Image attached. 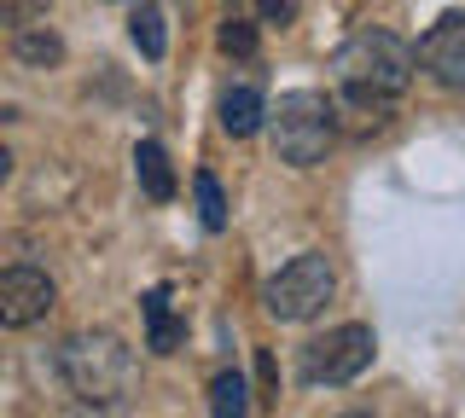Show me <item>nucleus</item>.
Wrapping results in <instances>:
<instances>
[{"mask_svg": "<svg viewBox=\"0 0 465 418\" xmlns=\"http://www.w3.org/2000/svg\"><path fill=\"white\" fill-rule=\"evenodd\" d=\"M419 70V47H407L401 35L390 30H355L338 53V82H343V99L355 111H372L384 122V105L407 93Z\"/></svg>", "mask_w": 465, "mask_h": 418, "instance_id": "1", "label": "nucleus"}, {"mask_svg": "<svg viewBox=\"0 0 465 418\" xmlns=\"http://www.w3.org/2000/svg\"><path fill=\"white\" fill-rule=\"evenodd\" d=\"M58 378L70 395L94 401V407H116L134 389V355L116 331H76V337L58 343Z\"/></svg>", "mask_w": 465, "mask_h": 418, "instance_id": "2", "label": "nucleus"}, {"mask_svg": "<svg viewBox=\"0 0 465 418\" xmlns=\"http://www.w3.org/2000/svg\"><path fill=\"white\" fill-rule=\"evenodd\" d=\"M268 117H273V146H280V157L291 169L326 163L331 140H338V111H331L326 93L291 88V93H280V105H273Z\"/></svg>", "mask_w": 465, "mask_h": 418, "instance_id": "3", "label": "nucleus"}, {"mask_svg": "<svg viewBox=\"0 0 465 418\" xmlns=\"http://www.w3.org/2000/svg\"><path fill=\"white\" fill-rule=\"evenodd\" d=\"M331 291H338V273H331V262L320 250H302V256H291V262L273 273L268 285H262V308H268L273 320L297 326V320H314V314L331 302Z\"/></svg>", "mask_w": 465, "mask_h": 418, "instance_id": "4", "label": "nucleus"}, {"mask_svg": "<svg viewBox=\"0 0 465 418\" xmlns=\"http://www.w3.org/2000/svg\"><path fill=\"white\" fill-rule=\"evenodd\" d=\"M372 355H378V337H372V326H361V320H349V326H331L326 337H314V343H302V355H297V378L320 389V384H355L361 372L372 366Z\"/></svg>", "mask_w": 465, "mask_h": 418, "instance_id": "5", "label": "nucleus"}, {"mask_svg": "<svg viewBox=\"0 0 465 418\" xmlns=\"http://www.w3.org/2000/svg\"><path fill=\"white\" fill-rule=\"evenodd\" d=\"M53 302H58V291H53V279L41 267H6L0 273V326L24 331V326L47 320Z\"/></svg>", "mask_w": 465, "mask_h": 418, "instance_id": "6", "label": "nucleus"}, {"mask_svg": "<svg viewBox=\"0 0 465 418\" xmlns=\"http://www.w3.org/2000/svg\"><path fill=\"white\" fill-rule=\"evenodd\" d=\"M419 64L430 70V82L442 88H465V12H442L419 41Z\"/></svg>", "mask_w": 465, "mask_h": 418, "instance_id": "7", "label": "nucleus"}, {"mask_svg": "<svg viewBox=\"0 0 465 418\" xmlns=\"http://www.w3.org/2000/svg\"><path fill=\"white\" fill-rule=\"evenodd\" d=\"M140 314H145V349H152V355H174V349H181L186 326H181V314H174L169 285H152V291L140 296Z\"/></svg>", "mask_w": 465, "mask_h": 418, "instance_id": "8", "label": "nucleus"}, {"mask_svg": "<svg viewBox=\"0 0 465 418\" xmlns=\"http://www.w3.org/2000/svg\"><path fill=\"white\" fill-rule=\"evenodd\" d=\"M262 117H268V99H262L256 82H239V88H227V93H222V128H227L232 140L256 134Z\"/></svg>", "mask_w": 465, "mask_h": 418, "instance_id": "9", "label": "nucleus"}, {"mask_svg": "<svg viewBox=\"0 0 465 418\" xmlns=\"http://www.w3.org/2000/svg\"><path fill=\"white\" fill-rule=\"evenodd\" d=\"M134 175H140V192L152 198V204H169L174 198V163L157 140H140L134 146Z\"/></svg>", "mask_w": 465, "mask_h": 418, "instance_id": "10", "label": "nucleus"}, {"mask_svg": "<svg viewBox=\"0 0 465 418\" xmlns=\"http://www.w3.org/2000/svg\"><path fill=\"white\" fill-rule=\"evenodd\" d=\"M12 53H18L24 64H41V70H47V64L64 59V41H58L47 24H29V30H12Z\"/></svg>", "mask_w": 465, "mask_h": 418, "instance_id": "11", "label": "nucleus"}, {"mask_svg": "<svg viewBox=\"0 0 465 418\" xmlns=\"http://www.w3.org/2000/svg\"><path fill=\"white\" fill-rule=\"evenodd\" d=\"M128 35H134V47L145 53V59H163L169 35H163V12H157L152 0H140V6L128 12Z\"/></svg>", "mask_w": 465, "mask_h": 418, "instance_id": "12", "label": "nucleus"}, {"mask_svg": "<svg viewBox=\"0 0 465 418\" xmlns=\"http://www.w3.org/2000/svg\"><path fill=\"white\" fill-rule=\"evenodd\" d=\"M251 384L239 378V372H215L210 378V413L215 418H251Z\"/></svg>", "mask_w": 465, "mask_h": 418, "instance_id": "13", "label": "nucleus"}, {"mask_svg": "<svg viewBox=\"0 0 465 418\" xmlns=\"http://www.w3.org/2000/svg\"><path fill=\"white\" fill-rule=\"evenodd\" d=\"M193 192H198V221L210 227V233H222V227H227V198H222V180H215L210 169H203V175L193 180Z\"/></svg>", "mask_w": 465, "mask_h": 418, "instance_id": "14", "label": "nucleus"}, {"mask_svg": "<svg viewBox=\"0 0 465 418\" xmlns=\"http://www.w3.org/2000/svg\"><path fill=\"white\" fill-rule=\"evenodd\" d=\"M222 53H232V59H251L256 53V24L244 18V12H227V24H222Z\"/></svg>", "mask_w": 465, "mask_h": 418, "instance_id": "15", "label": "nucleus"}, {"mask_svg": "<svg viewBox=\"0 0 465 418\" xmlns=\"http://www.w3.org/2000/svg\"><path fill=\"white\" fill-rule=\"evenodd\" d=\"M47 6H53V0H0V12H6L12 30H29L35 18H47Z\"/></svg>", "mask_w": 465, "mask_h": 418, "instance_id": "16", "label": "nucleus"}, {"mask_svg": "<svg viewBox=\"0 0 465 418\" xmlns=\"http://www.w3.org/2000/svg\"><path fill=\"white\" fill-rule=\"evenodd\" d=\"M256 384H262V401H268V407H273V401H280V395H273V355H268V349L256 355Z\"/></svg>", "mask_w": 465, "mask_h": 418, "instance_id": "17", "label": "nucleus"}, {"mask_svg": "<svg viewBox=\"0 0 465 418\" xmlns=\"http://www.w3.org/2000/svg\"><path fill=\"white\" fill-rule=\"evenodd\" d=\"M64 418H116V413H111V407H94V401H76Z\"/></svg>", "mask_w": 465, "mask_h": 418, "instance_id": "18", "label": "nucleus"}, {"mask_svg": "<svg viewBox=\"0 0 465 418\" xmlns=\"http://www.w3.org/2000/svg\"><path fill=\"white\" fill-rule=\"evenodd\" d=\"M343 418H372V413H343Z\"/></svg>", "mask_w": 465, "mask_h": 418, "instance_id": "19", "label": "nucleus"}]
</instances>
